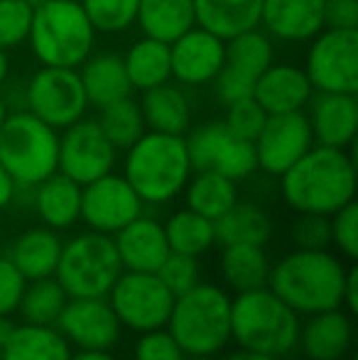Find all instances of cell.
I'll list each match as a JSON object with an SVG mask.
<instances>
[{
	"mask_svg": "<svg viewBox=\"0 0 358 360\" xmlns=\"http://www.w3.org/2000/svg\"><path fill=\"white\" fill-rule=\"evenodd\" d=\"M277 179L282 199L295 214L331 216L356 201L358 172L351 147L312 145Z\"/></svg>",
	"mask_w": 358,
	"mask_h": 360,
	"instance_id": "obj_1",
	"label": "cell"
},
{
	"mask_svg": "<svg viewBox=\"0 0 358 360\" xmlns=\"http://www.w3.org/2000/svg\"><path fill=\"white\" fill-rule=\"evenodd\" d=\"M349 265L351 262H346L339 252L329 248L321 250L292 248L270 265L268 287L297 316L305 319L341 307Z\"/></svg>",
	"mask_w": 358,
	"mask_h": 360,
	"instance_id": "obj_2",
	"label": "cell"
},
{
	"mask_svg": "<svg viewBox=\"0 0 358 360\" xmlns=\"http://www.w3.org/2000/svg\"><path fill=\"white\" fill-rule=\"evenodd\" d=\"M191 160L184 135L145 130L125 150L123 176L145 206H162L184 191L191 176Z\"/></svg>",
	"mask_w": 358,
	"mask_h": 360,
	"instance_id": "obj_3",
	"label": "cell"
},
{
	"mask_svg": "<svg viewBox=\"0 0 358 360\" xmlns=\"http://www.w3.org/2000/svg\"><path fill=\"white\" fill-rule=\"evenodd\" d=\"M167 328L186 358H219L231 343V292L204 282L174 297Z\"/></svg>",
	"mask_w": 358,
	"mask_h": 360,
	"instance_id": "obj_4",
	"label": "cell"
},
{
	"mask_svg": "<svg viewBox=\"0 0 358 360\" xmlns=\"http://www.w3.org/2000/svg\"><path fill=\"white\" fill-rule=\"evenodd\" d=\"M302 316L270 287L231 297V343L243 351L287 358L297 351Z\"/></svg>",
	"mask_w": 358,
	"mask_h": 360,
	"instance_id": "obj_5",
	"label": "cell"
},
{
	"mask_svg": "<svg viewBox=\"0 0 358 360\" xmlns=\"http://www.w3.org/2000/svg\"><path fill=\"white\" fill-rule=\"evenodd\" d=\"M27 42L42 67L79 69L94 49L96 30L79 0H44L34 8Z\"/></svg>",
	"mask_w": 358,
	"mask_h": 360,
	"instance_id": "obj_6",
	"label": "cell"
},
{
	"mask_svg": "<svg viewBox=\"0 0 358 360\" xmlns=\"http://www.w3.org/2000/svg\"><path fill=\"white\" fill-rule=\"evenodd\" d=\"M0 165L20 189H32L57 172L59 130L30 110L8 113L0 125Z\"/></svg>",
	"mask_w": 358,
	"mask_h": 360,
	"instance_id": "obj_7",
	"label": "cell"
},
{
	"mask_svg": "<svg viewBox=\"0 0 358 360\" xmlns=\"http://www.w3.org/2000/svg\"><path fill=\"white\" fill-rule=\"evenodd\" d=\"M123 272L113 236L82 231L64 240L57 265V282L69 297H106Z\"/></svg>",
	"mask_w": 358,
	"mask_h": 360,
	"instance_id": "obj_8",
	"label": "cell"
},
{
	"mask_svg": "<svg viewBox=\"0 0 358 360\" xmlns=\"http://www.w3.org/2000/svg\"><path fill=\"white\" fill-rule=\"evenodd\" d=\"M113 307L123 331L145 333L167 326L174 294L165 287L158 272H130L123 270L110 292L106 294Z\"/></svg>",
	"mask_w": 358,
	"mask_h": 360,
	"instance_id": "obj_9",
	"label": "cell"
},
{
	"mask_svg": "<svg viewBox=\"0 0 358 360\" xmlns=\"http://www.w3.org/2000/svg\"><path fill=\"white\" fill-rule=\"evenodd\" d=\"M305 74L321 94H358V30L324 27L309 39Z\"/></svg>",
	"mask_w": 358,
	"mask_h": 360,
	"instance_id": "obj_10",
	"label": "cell"
},
{
	"mask_svg": "<svg viewBox=\"0 0 358 360\" xmlns=\"http://www.w3.org/2000/svg\"><path fill=\"white\" fill-rule=\"evenodd\" d=\"M27 110L54 130H64L87 115L89 101L79 69L42 67L32 74L25 89Z\"/></svg>",
	"mask_w": 358,
	"mask_h": 360,
	"instance_id": "obj_11",
	"label": "cell"
},
{
	"mask_svg": "<svg viewBox=\"0 0 358 360\" xmlns=\"http://www.w3.org/2000/svg\"><path fill=\"white\" fill-rule=\"evenodd\" d=\"M184 140L194 172H219L234 181H243L258 169L253 143L231 133L224 120L204 123L201 128L191 130L189 138Z\"/></svg>",
	"mask_w": 358,
	"mask_h": 360,
	"instance_id": "obj_12",
	"label": "cell"
},
{
	"mask_svg": "<svg viewBox=\"0 0 358 360\" xmlns=\"http://www.w3.org/2000/svg\"><path fill=\"white\" fill-rule=\"evenodd\" d=\"M275 62L272 39L258 27L226 39V59L216 74V96L226 105L234 101L248 98L255 91L258 76Z\"/></svg>",
	"mask_w": 358,
	"mask_h": 360,
	"instance_id": "obj_13",
	"label": "cell"
},
{
	"mask_svg": "<svg viewBox=\"0 0 358 360\" xmlns=\"http://www.w3.org/2000/svg\"><path fill=\"white\" fill-rule=\"evenodd\" d=\"M54 326L72 351H115L123 338V326L106 297H69Z\"/></svg>",
	"mask_w": 358,
	"mask_h": 360,
	"instance_id": "obj_14",
	"label": "cell"
},
{
	"mask_svg": "<svg viewBox=\"0 0 358 360\" xmlns=\"http://www.w3.org/2000/svg\"><path fill=\"white\" fill-rule=\"evenodd\" d=\"M143 211L145 204L123 174L108 172V174L82 186V216H79V221L89 231L115 236L120 228L128 226Z\"/></svg>",
	"mask_w": 358,
	"mask_h": 360,
	"instance_id": "obj_15",
	"label": "cell"
},
{
	"mask_svg": "<svg viewBox=\"0 0 358 360\" xmlns=\"http://www.w3.org/2000/svg\"><path fill=\"white\" fill-rule=\"evenodd\" d=\"M115 160H118V150L103 135L96 118L77 120L59 135L57 172L67 174L77 184L84 186L113 172Z\"/></svg>",
	"mask_w": 358,
	"mask_h": 360,
	"instance_id": "obj_16",
	"label": "cell"
},
{
	"mask_svg": "<svg viewBox=\"0 0 358 360\" xmlns=\"http://www.w3.org/2000/svg\"><path fill=\"white\" fill-rule=\"evenodd\" d=\"M312 145H314V135H312L305 110L268 115L263 130L253 140L258 169H263L270 176H280Z\"/></svg>",
	"mask_w": 358,
	"mask_h": 360,
	"instance_id": "obj_17",
	"label": "cell"
},
{
	"mask_svg": "<svg viewBox=\"0 0 358 360\" xmlns=\"http://www.w3.org/2000/svg\"><path fill=\"white\" fill-rule=\"evenodd\" d=\"M226 59V39L194 25L170 42V69L181 86H204L216 79Z\"/></svg>",
	"mask_w": 358,
	"mask_h": 360,
	"instance_id": "obj_18",
	"label": "cell"
},
{
	"mask_svg": "<svg viewBox=\"0 0 358 360\" xmlns=\"http://www.w3.org/2000/svg\"><path fill=\"white\" fill-rule=\"evenodd\" d=\"M356 323L346 309H329L305 316L300 323L297 351L307 360H346L354 351Z\"/></svg>",
	"mask_w": 358,
	"mask_h": 360,
	"instance_id": "obj_19",
	"label": "cell"
},
{
	"mask_svg": "<svg viewBox=\"0 0 358 360\" xmlns=\"http://www.w3.org/2000/svg\"><path fill=\"white\" fill-rule=\"evenodd\" d=\"M309 120L314 145L341 147L349 150L356 143L358 135V101L356 94H321L309 98Z\"/></svg>",
	"mask_w": 358,
	"mask_h": 360,
	"instance_id": "obj_20",
	"label": "cell"
},
{
	"mask_svg": "<svg viewBox=\"0 0 358 360\" xmlns=\"http://www.w3.org/2000/svg\"><path fill=\"white\" fill-rule=\"evenodd\" d=\"M120 265L130 272H158L170 255L165 226L143 211L113 236Z\"/></svg>",
	"mask_w": 358,
	"mask_h": 360,
	"instance_id": "obj_21",
	"label": "cell"
},
{
	"mask_svg": "<svg viewBox=\"0 0 358 360\" xmlns=\"http://www.w3.org/2000/svg\"><path fill=\"white\" fill-rule=\"evenodd\" d=\"M260 25L280 42H309L324 30V0H263Z\"/></svg>",
	"mask_w": 358,
	"mask_h": 360,
	"instance_id": "obj_22",
	"label": "cell"
},
{
	"mask_svg": "<svg viewBox=\"0 0 358 360\" xmlns=\"http://www.w3.org/2000/svg\"><path fill=\"white\" fill-rule=\"evenodd\" d=\"M62 236L59 231H52L47 226H30L20 231L10 240L5 257L18 267V272L27 282L42 280V277H54L62 255Z\"/></svg>",
	"mask_w": 358,
	"mask_h": 360,
	"instance_id": "obj_23",
	"label": "cell"
},
{
	"mask_svg": "<svg viewBox=\"0 0 358 360\" xmlns=\"http://www.w3.org/2000/svg\"><path fill=\"white\" fill-rule=\"evenodd\" d=\"M312 96H314V89H312L305 69L295 67V64L275 62L258 76L253 91V98L263 105L268 115L305 110Z\"/></svg>",
	"mask_w": 358,
	"mask_h": 360,
	"instance_id": "obj_24",
	"label": "cell"
},
{
	"mask_svg": "<svg viewBox=\"0 0 358 360\" xmlns=\"http://www.w3.org/2000/svg\"><path fill=\"white\" fill-rule=\"evenodd\" d=\"M32 209L39 223L52 231H69L82 216V184L54 172L37 186H32Z\"/></svg>",
	"mask_w": 358,
	"mask_h": 360,
	"instance_id": "obj_25",
	"label": "cell"
},
{
	"mask_svg": "<svg viewBox=\"0 0 358 360\" xmlns=\"http://www.w3.org/2000/svg\"><path fill=\"white\" fill-rule=\"evenodd\" d=\"M79 79H82L89 105H96V108H103L133 94L123 57L113 52L89 54L87 62L79 67Z\"/></svg>",
	"mask_w": 358,
	"mask_h": 360,
	"instance_id": "obj_26",
	"label": "cell"
},
{
	"mask_svg": "<svg viewBox=\"0 0 358 360\" xmlns=\"http://www.w3.org/2000/svg\"><path fill=\"white\" fill-rule=\"evenodd\" d=\"M270 255L265 245H221L219 277L226 292H250L268 287Z\"/></svg>",
	"mask_w": 358,
	"mask_h": 360,
	"instance_id": "obj_27",
	"label": "cell"
},
{
	"mask_svg": "<svg viewBox=\"0 0 358 360\" xmlns=\"http://www.w3.org/2000/svg\"><path fill=\"white\" fill-rule=\"evenodd\" d=\"M263 0H194L196 25L221 39L260 27Z\"/></svg>",
	"mask_w": 358,
	"mask_h": 360,
	"instance_id": "obj_28",
	"label": "cell"
},
{
	"mask_svg": "<svg viewBox=\"0 0 358 360\" xmlns=\"http://www.w3.org/2000/svg\"><path fill=\"white\" fill-rule=\"evenodd\" d=\"M143 110L145 128L153 133H167V135H184L191 125V105L189 98L181 89L172 84H160L155 89L143 91Z\"/></svg>",
	"mask_w": 358,
	"mask_h": 360,
	"instance_id": "obj_29",
	"label": "cell"
},
{
	"mask_svg": "<svg viewBox=\"0 0 358 360\" xmlns=\"http://www.w3.org/2000/svg\"><path fill=\"white\" fill-rule=\"evenodd\" d=\"M216 245H268L272 238V218L260 204L236 201L214 221Z\"/></svg>",
	"mask_w": 358,
	"mask_h": 360,
	"instance_id": "obj_30",
	"label": "cell"
},
{
	"mask_svg": "<svg viewBox=\"0 0 358 360\" xmlns=\"http://www.w3.org/2000/svg\"><path fill=\"white\" fill-rule=\"evenodd\" d=\"M135 22L145 37L170 44L196 25L194 0H140Z\"/></svg>",
	"mask_w": 358,
	"mask_h": 360,
	"instance_id": "obj_31",
	"label": "cell"
},
{
	"mask_svg": "<svg viewBox=\"0 0 358 360\" xmlns=\"http://www.w3.org/2000/svg\"><path fill=\"white\" fill-rule=\"evenodd\" d=\"M0 353L3 360H72L74 351L57 326H34L20 321Z\"/></svg>",
	"mask_w": 358,
	"mask_h": 360,
	"instance_id": "obj_32",
	"label": "cell"
},
{
	"mask_svg": "<svg viewBox=\"0 0 358 360\" xmlns=\"http://www.w3.org/2000/svg\"><path fill=\"white\" fill-rule=\"evenodd\" d=\"M181 194H184L186 209L216 221L238 201V181L229 179L219 172L196 169L191 172Z\"/></svg>",
	"mask_w": 358,
	"mask_h": 360,
	"instance_id": "obj_33",
	"label": "cell"
},
{
	"mask_svg": "<svg viewBox=\"0 0 358 360\" xmlns=\"http://www.w3.org/2000/svg\"><path fill=\"white\" fill-rule=\"evenodd\" d=\"M165 236H167L170 252H181V255L201 257L216 245V228L214 221L191 209H179L167 216Z\"/></svg>",
	"mask_w": 358,
	"mask_h": 360,
	"instance_id": "obj_34",
	"label": "cell"
},
{
	"mask_svg": "<svg viewBox=\"0 0 358 360\" xmlns=\"http://www.w3.org/2000/svg\"><path fill=\"white\" fill-rule=\"evenodd\" d=\"M125 72H128L130 86L138 91H148L165 84L172 76L170 69V44L153 37H143L128 49L123 57Z\"/></svg>",
	"mask_w": 358,
	"mask_h": 360,
	"instance_id": "obj_35",
	"label": "cell"
},
{
	"mask_svg": "<svg viewBox=\"0 0 358 360\" xmlns=\"http://www.w3.org/2000/svg\"><path fill=\"white\" fill-rule=\"evenodd\" d=\"M67 302L69 294L57 282V277H42V280H32L25 285V292L20 297L15 314H18L23 323L54 326Z\"/></svg>",
	"mask_w": 358,
	"mask_h": 360,
	"instance_id": "obj_36",
	"label": "cell"
},
{
	"mask_svg": "<svg viewBox=\"0 0 358 360\" xmlns=\"http://www.w3.org/2000/svg\"><path fill=\"white\" fill-rule=\"evenodd\" d=\"M96 123L101 125L103 135L110 140V145L115 150H128L140 135L145 133V118L143 110H140V103L133 98V96H125L120 101H113V103L98 108V118Z\"/></svg>",
	"mask_w": 358,
	"mask_h": 360,
	"instance_id": "obj_37",
	"label": "cell"
},
{
	"mask_svg": "<svg viewBox=\"0 0 358 360\" xmlns=\"http://www.w3.org/2000/svg\"><path fill=\"white\" fill-rule=\"evenodd\" d=\"M96 32H125L138 18L140 0H79Z\"/></svg>",
	"mask_w": 358,
	"mask_h": 360,
	"instance_id": "obj_38",
	"label": "cell"
},
{
	"mask_svg": "<svg viewBox=\"0 0 358 360\" xmlns=\"http://www.w3.org/2000/svg\"><path fill=\"white\" fill-rule=\"evenodd\" d=\"M32 15L34 8L27 0H0V47L5 52L27 42Z\"/></svg>",
	"mask_w": 358,
	"mask_h": 360,
	"instance_id": "obj_39",
	"label": "cell"
},
{
	"mask_svg": "<svg viewBox=\"0 0 358 360\" xmlns=\"http://www.w3.org/2000/svg\"><path fill=\"white\" fill-rule=\"evenodd\" d=\"M226 108H229L224 118L226 128L234 135H238V138L253 143L260 130H263L265 120H268V113L263 110V105H260L253 96H248V98L234 101V103H229Z\"/></svg>",
	"mask_w": 358,
	"mask_h": 360,
	"instance_id": "obj_40",
	"label": "cell"
},
{
	"mask_svg": "<svg viewBox=\"0 0 358 360\" xmlns=\"http://www.w3.org/2000/svg\"><path fill=\"white\" fill-rule=\"evenodd\" d=\"M329 228H331V245L336 248L341 257L346 262H356L358 257V204L341 206L336 214L329 216Z\"/></svg>",
	"mask_w": 358,
	"mask_h": 360,
	"instance_id": "obj_41",
	"label": "cell"
},
{
	"mask_svg": "<svg viewBox=\"0 0 358 360\" xmlns=\"http://www.w3.org/2000/svg\"><path fill=\"white\" fill-rule=\"evenodd\" d=\"M158 277L165 282V287L177 297V294L186 292V289H191L201 282V262H199V257L181 255V252H170L162 265H160Z\"/></svg>",
	"mask_w": 358,
	"mask_h": 360,
	"instance_id": "obj_42",
	"label": "cell"
},
{
	"mask_svg": "<svg viewBox=\"0 0 358 360\" xmlns=\"http://www.w3.org/2000/svg\"><path fill=\"white\" fill-rule=\"evenodd\" d=\"M290 240L302 250H321L331 248L329 216L319 214H297V221L290 226Z\"/></svg>",
	"mask_w": 358,
	"mask_h": 360,
	"instance_id": "obj_43",
	"label": "cell"
},
{
	"mask_svg": "<svg viewBox=\"0 0 358 360\" xmlns=\"http://www.w3.org/2000/svg\"><path fill=\"white\" fill-rule=\"evenodd\" d=\"M133 360H186L184 351L167 328L138 333L133 346Z\"/></svg>",
	"mask_w": 358,
	"mask_h": 360,
	"instance_id": "obj_44",
	"label": "cell"
},
{
	"mask_svg": "<svg viewBox=\"0 0 358 360\" xmlns=\"http://www.w3.org/2000/svg\"><path fill=\"white\" fill-rule=\"evenodd\" d=\"M25 285H27V280L20 275L18 267L5 255H0V314L15 316L20 297L25 292Z\"/></svg>",
	"mask_w": 358,
	"mask_h": 360,
	"instance_id": "obj_45",
	"label": "cell"
},
{
	"mask_svg": "<svg viewBox=\"0 0 358 360\" xmlns=\"http://www.w3.org/2000/svg\"><path fill=\"white\" fill-rule=\"evenodd\" d=\"M324 27L358 30V0H324Z\"/></svg>",
	"mask_w": 358,
	"mask_h": 360,
	"instance_id": "obj_46",
	"label": "cell"
},
{
	"mask_svg": "<svg viewBox=\"0 0 358 360\" xmlns=\"http://www.w3.org/2000/svg\"><path fill=\"white\" fill-rule=\"evenodd\" d=\"M358 270H356V262L349 265V272H346V282H344V302H341V309H346L349 314L358 311Z\"/></svg>",
	"mask_w": 358,
	"mask_h": 360,
	"instance_id": "obj_47",
	"label": "cell"
},
{
	"mask_svg": "<svg viewBox=\"0 0 358 360\" xmlns=\"http://www.w3.org/2000/svg\"><path fill=\"white\" fill-rule=\"evenodd\" d=\"M18 189L20 186L15 184V179L5 172V167L0 165V211H5V209L13 206L15 196H18Z\"/></svg>",
	"mask_w": 358,
	"mask_h": 360,
	"instance_id": "obj_48",
	"label": "cell"
},
{
	"mask_svg": "<svg viewBox=\"0 0 358 360\" xmlns=\"http://www.w3.org/2000/svg\"><path fill=\"white\" fill-rule=\"evenodd\" d=\"M221 360H285L277 356H268V353H255V351H243V348H236L231 353H224Z\"/></svg>",
	"mask_w": 358,
	"mask_h": 360,
	"instance_id": "obj_49",
	"label": "cell"
},
{
	"mask_svg": "<svg viewBox=\"0 0 358 360\" xmlns=\"http://www.w3.org/2000/svg\"><path fill=\"white\" fill-rule=\"evenodd\" d=\"M72 360H120L113 351H74Z\"/></svg>",
	"mask_w": 358,
	"mask_h": 360,
	"instance_id": "obj_50",
	"label": "cell"
},
{
	"mask_svg": "<svg viewBox=\"0 0 358 360\" xmlns=\"http://www.w3.org/2000/svg\"><path fill=\"white\" fill-rule=\"evenodd\" d=\"M15 326H18V321H15L13 316H5V314H0V348L8 343V338L13 336Z\"/></svg>",
	"mask_w": 358,
	"mask_h": 360,
	"instance_id": "obj_51",
	"label": "cell"
},
{
	"mask_svg": "<svg viewBox=\"0 0 358 360\" xmlns=\"http://www.w3.org/2000/svg\"><path fill=\"white\" fill-rule=\"evenodd\" d=\"M8 52H5L3 47H0V86L5 84V79H8Z\"/></svg>",
	"mask_w": 358,
	"mask_h": 360,
	"instance_id": "obj_52",
	"label": "cell"
},
{
	"mask_svg": "<svg viewBox=\"0 0 358 360\" xmlns=\"http://www.w3.org/2000/svg\"><path fill=\"white\" fill-rule=\"evenodd\" d=\"M5 118H8V103H5L3 96H0V125H3Z\"/></svg>",
	"mask_w": 358,
	"mask_h": 360,
	"instance_id": "obj_53",
	"label": "cell"
},
{
	"mask_svg": "<svg viewBox=\"0 0 358 360\" xmlns=\"http://www.w3.org/2000/svg\"><path fill=\"white\" fill-rule=\"evenodd\" d=\"M27 3H30V5H32V8H37V5H42V3H44V0H27Z\"/></svg>",
	"mask_w": 358,
	"mask_h": 360,
	"instance_id": "obj_54",
	"label": "cell"
},
{
	"mask_svg": "<svg viewBox=\"0 0 358 360\" xmlns=\"http://www.w3.org/2000/svg\"><path fill=\"white\" fill-rule=\"evenodd\" d=\"M186 360H216V358H186Z\"/></svg>",
	"mask_w": 358,
	"mask_h": 360,
	"instance_id": "obj_55",
	"label": "cell"
},
{
	"mask_svg": "<svg viewBox=\"0 0 358 360\" xmlns=\"http://www.w3.org/2000/svg\"><path fill=\"white\" fill-rule=\"evenodd\" d=\"M0 240H3V221H0Z\"/></svg>",
	"mask_w": 358,
	"mask_h": 360,
	"instance_id": "obj_56",
	"label": "cell"
},
{
	"mask_svg": "<svg viewBox=\"0 0 358 360\" xmlns=\"http://www.w3.org/2000/svg\"><path fill=\"white\" fill-rule=\"evenodd\" d=\"M0 360H3V353H0Z\"/></svg>",
	"mask_w": 358,
	"mask_h": 360,
	"instance_id": "obj_57",
	"label": "cell"
}]
</instances>
